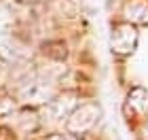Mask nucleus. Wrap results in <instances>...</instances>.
<instances>
[{
    "label": "nucleus",
    "mask_w": 148,
    "mask_h": 140,
    "mask_svg": "<svg viewBox=\"0 0 148 140\" xmlns=\"http://www.w3.org/2000/svg\"><path fill=\"white\" fill-rule=\"evenodd\" d=\"M110 47H112V53H116V55L133 53L138 47V28L129 21L114 23L110 34Z\"/></svg>",
    "instance_id": "1"
},
{
    "label": "nucleus",
    "mask_w": 148,
    "mask_h": 140,
    "mask_svg": "<svg viewBox=\"0 0 148 140\" xmlns=\"http://www.w3.org/2000/svg\"><path fill=\"white\" fill-rule=\"evenodd\" d=\"M51 96H53V89L45 81H30L21 87L23 102H49Z\"/></svg>",
    "instance_id": "2"
},
{
    "label": "nucleus",
    "mask_w": 148,
    "mask_h": 140,
    "mask_svg": "<svg viewBox=\"0 0 148 140\" xmlns=\"http://www.w3.org/2000/svg\"><path fill=\"white\" fill-rule=\"evenodd\" d=\"M123 13H125V19L129 23L146 26L148 23V0H129V2L125 4Z\"/></svg>",
    "instance_id": "3"
},
{
    "label": "nucleus",
    "mask_w": 148,
    "mask_h": 140,
    "mask_svg": "<svg viewBox=\"0 0 148 140\" xmlns=\"http://www.w3.org/2000/svg\"><path fill=\"white\" fill-rule=\"evenodd\" d=\"M89 110H91V106H80V108H76L72 112L70 121H68V128L72 132H83L87 128H91L93 117H89Z\"/></svg>",
    "instance_id": "4"
},
{
    "label": "nucleus",
    "mask_w": 148,
    "mask_h": 140,
    "mask_svg": "<svg viewBox=\"0 0 148 140\" xmlns=\"http://www.w3.org/2000/svg\"><path fill=\"white\" fill-rule=\"evenodd\" d=\"M47 140H78V138H74L70 134H55V136H51V138H47Z\"/></svg>",
    "instance_id": "5"
}]
</instances>
